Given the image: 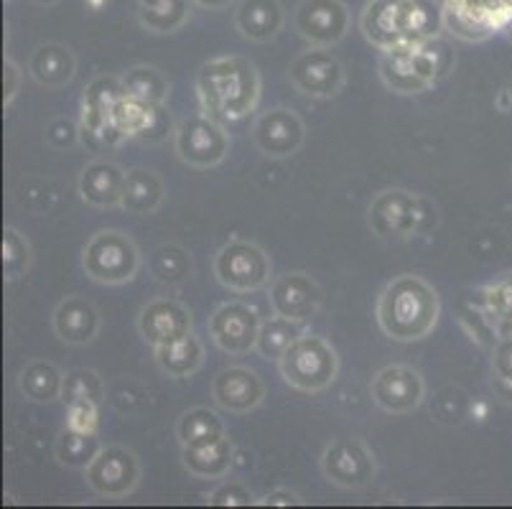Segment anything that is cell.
Returning <instances> with one entry per match:
<instances>
[{"mask_svg": "<svg viewBox=\"0 0 512 509\" xmlns=\"http://www.w3.org/2000/svg\"><path fill=\"white\" fill-rule=\"evenodd\" d=\"M181 464L197 479H222L235 464V443L227 436L197 448H181Z\"/></svg>", "mask_w": 512, "mask_h": 509, "instance_id": "d4e9b609", "label": "cell"}, {"mask_svg": "<svg viewBox=\"0 0 512 509\" xmlns=\"http://www.w3.org/2000/svg\"><path fill=\"white\" fill-rule=\"evenodd\" d=\"M123 168L113 161H92L87 163L79 176V196L97 209L120 207L125 189Z\"/></svg>", "mask_w": 512, "mask_h": 509, "instance_id": "44dd1931", "label": "cell"}, {"mask_svg": "<svg viewBox=\"0 0 512 509\" xmlns=\"http://www.w3.org/2000/svg\"><path fill=\"white\" fill-rule=\"evenodd\" d=\"M258 504H263V507H291V504H301V497L291 489H276V492L265 494Z\"/></svg>", "mask_w": 512, "mask_h": 509, "instance_id": "bcb514c9", "label": "cell"}, {"mask_svg": "<svg viewBox=\"0 0 512 509\" xmlns=\"http://www.w3.org/2000/svg\"><path fill=\"white\" fill-rule=\"evenodd\" d=\"M138 329L153 349L164 347L192 334V314L174 298H156L138 316Z\"/></svg>", "mask_w": 512, "mask_h": 509, "instance_id": "e0dca14e", "label": "cell"}, {"mask_svg": "<svg viewBox=\"0 0 512 509\" xmlns=\"http://www.w3.org/2000/svg\"><path fill=\"white\" fill-rule=\"evenodd\" d=\"M367 222L383 240H406L436 224V209L411 191L388 189L372 199Z\"/></svg>", "mask_w": 512, "mask_h": 509, "instance_id": "277c9868", "label": "cell"}, {"mask_svg": "<svg viewBox=\"0 0 512 509\" xmlns=\"http://www.w3.org/2000/svg\"><path fill=\"white\" fill-rule=\"evenodd\" d=\"M199 8H207V11H225L230 8L235 0H194Z\"/></svg>", "mask_w": 512, "mask_h": 509, "instance_id": "7dc6e473", "label": "cell"}, {"mask_svg": "<svg viewBox=\"0 0 512 509\" xmlns=\"http://www.w3.org/2000/svg\"><path fill=\"white\" fill-rule=\"evenodd\" d=\"M439 39L423 44H398L380 56V79L385 87L400 95H416L428 90L449 67V54Z\"/></svg>", "mask_w": 512, "mask_h": 509, "instance_id": "3957f363", "label": "cell"}, {"mask_svg": "<svg viewBox=\"0 0 512 509\" xmlns=\"http://www.w3.org/2000/svg\"><path fill=\"white\" fill-rule=\"evenodd\" d=\"M31 3H36V6L41 8H51V6H57L59 0H31Z\"/></svg>", "mask_w": 512, "mask_h": 509, "instance_id": "c3c4849f", "label": "cell"}, {"mask_svg": "<svg viewBox=\"0 0 512 509\" xmlns=\"http://www.w3.org/2000/svg\"><path fill=\"white\" fill-rule=\"evenodd\" d=\"M271 258L263 247L248 240H230L214 258V275L222 286L235 293H253L268 286Z\"/></svg>", "mask_w": 512, "mask_h": 509, "instance_id": "52a82bcc", "label": "cell"}, {"mask_svg": "<svg viewBox=\"0 0 512 509\" xmlns=\"http://www.w3.org/2000/svg\"><path fill=\"white\" fill-rule=\"evenodd\" d=\"M79 135L82 133H79L77 125L67 118H57L46 125V140H49L51 148H59V151H62V148L74 146Z\"/></svg>", "mask_w": 512, "mask_h": 509, "instance_id": "7bdbcfd3", "label": "cell"}, {"mask_svg": "<svg viewBox=\"0 0 512 509\" xmlns=\"http://www.w3.org/2000/svg\"><path fill=\"white\" fill-rule=\"evenodd\" d=\"M194 0H138V21L151 34H174L192 16Z\"/></svg>", "mask_w": 512, "mask_h": 509, "instance_id": "4dcf8cb0", "label": "cell"}, {"mask_svg": "<svg viewBox=\"0 0 512 509\" xmlns=\"http://www.w3.org/2000/svg\"><path fill=\"white\" fill-rule=\"evenodd\" d=\"M306 125L293 110L286 107H273L263 112L253 125V140L263 156L288 158L299 153L304 146Z\"/></svg>", "mask_w": 512, "mask_h": 509, "instance_id": "9a60e30c", "label": "cell"}, {"mask_svg": "<svg viewBox=\"0 0 512 509\" xmlns=\"http://www.w3.org/2000/svg\"><path fill=\"white\" fill-rule=\"evenodd\" d=\"M87 487L107 499L128 497L141 482V461L125 446H102L85 469Z\"/></svg>", "mask_w": 512, "mask_h": 509, "instance_id": "30bf717a", "label": "cell"}, {"mask_svg": "<svg viewBox=\"0 0 512 509\" xmlns=\"http://www.w3.org/2000/svg\"><path fill=\"white\" fill-rule=\"evenodd\" d=\"M296 31L311 46H334L347 36L349 11L344 0H301L296 8Z\"/></svg>", "mask_w": 512, "mask_h": 509, "instance_id": "5bb4252c", "label": "cell"}, {"mask_svg": "<svg viewBox=\"0 0 512 509\" xmlns=\"http://www.w3.org/2000/svg\"><path fill=\"white\" fill-rule=\"evenodd\" d=\"M100 451L102 443L97 433H82L74 428H64L54 443V456L59 464L69 469H87Z\"/></svg>", "mask_w": 512, "mask_h": 509, "instance_id": "e575fe53", "label": "cell"}, {"mask_svg": "<svg viewBox=\"0 0 512 509\" xmlns=\"http://www.w3.org/2000/svg\"><path fill=\"white\" fill-rule=\"evenodd\" d=\"M281 377L301 392H321L332 387L339 372L337 349L321 336L301 334L278 359Z\"/></svg>", "mask_w": 512, "mask_h": 509, "instance_id": "8992f818", "label": "cell"}, {"mask_svg": "<svg viewBox=\"0 0 512 509\" xmlns=\"http://www.w3.org/2000/svg\"><path fill=\"white\" fill-rule=\"evenodd\" d=\"M212 342L225 354H248L258 344L260 319L248 303H225L207 321Z\"/></svg>", "mask_w": 512, "mask_h": 509, "instance_id": "4fadbf2b", "label": "cell"}, {"mask_svg": "<svg viewBox=\"0 0 512 509\" xmlns=\"http://www.w3.org/2000/svg\"><path fill=\"white\" fill-rule=\"evenodd\" d=\"M446 11L477 26L484 36L512 28V0H446Z\"/></svg>", "mask_w": 512, "mask_h": 509, "instance_id": "4316f807", "label": "cell"}, {"mask_svg": "<svg viewBox=\"0 0 512 509\" xmlns=\"http://www.w3.org/2000/svg\"><path fill=\"white\" fill-rule=\"evenodd\" d=\"M123 90L125 95L138 97V100L151 102V105H164L166 97L171 95V82L156 67L141 64V67H133L125 72Z\"/></svg>", "mask_w": 512, "mask_h": 509, "instance_id": "8d00e7d4", "label": "cell"}, {"mask_svg": "<svg viewBox=\"0 0 512 509\" xmlns=\"http://www.w3.org/2000/svg\"><path fill=\"white\" fill-rule=\"evenodd\" d=\"M197 92L214 120H242L258 107L260 77L245 56H217L199 67Z\"/></svg>", "mask_w": 512, "mask_h": 509, "instance_id": "7a4b0ae2", "label": "cell"}, {"mask_svg": "<svg viewBox=\"0 0 512 509\" xmlns=\"http://www.w3.org/2000/svg\"><path fill=\"white\" fill-rule=\"evenodd\" d=\"M398 3L400 0H367L360 18V28L362 36L375 49L388 51L400 44V36L395 31V8H398Z\"/></svg>", "mask_w": 512, "mask_h": 509, "instance_id": "f546056e", "label": "cell"}, {"mask_svg": "<svg viewBox=\"0 0 512 509\" xmlns=\"http://www.w3.org/2000/svg\"><path fill=\"white\" fill-rule=\"evenodd\" d=\"M321 471L329 484L355 492L375 482L377 464L372 451L360 438H334L321 454Z\"/></svg>", "mask_w": 512, "mask_h": 509, "instance_id": "9c48e42d", "label": "cell"}, {"mask_svg": "<svg viewBox=\"0 0 512 509\" xmlns=\"http://www.w3.org/2000/svg\"><path fill=\"white\" fill-rule=\"evenodd\" d=\"M439 316V293L418 275H398L377 298V324L393 342H418L436 329Z\"/></svg>", "mask_w": 512, "mask_h": 509, "instance_id": "6da1fadb", "label": "cell"}, {"mask_svg": "<svg viewBox=\"0 0 512 509\" xmlns=\"http://www.w3.org/2000/svg\"><path fill=\"white\" fill-rule=\"evenodd\" d=\"M492 367H495L497 377L512 385V336L502 339L495 349V359H492Z\"/></svg>", "mask_w": 512, "mask_h": 509, "instance_id": "f6af8a7d", "label": "cell"}, {"mask_svg": "<svg viewBox=\"0 0 512 509\" xmlns=\"http://www.w3.org/2000/svg\"><path fill=\"white\" fill-rule=\"evenodd\" d=\"M31 268V245L29 240L16 230L6 227L3 230V275L6 280H18L29 273Z\"/></svg>", "mask_w": 512, "mask_h": 509, "instance_id": "f35d334b", "label": "cell"}, {"mask_svg": "<svg viewBox=\"0 0 512 509\" xmlns=\"http://www.w3.org/2000/svg\"><path fill=\"white\" fill-rule=\"evenodd\" d=\"M324 291L311 275L286 273L271 286V306L276 314L293 321H309L319 314Z\"/></svg>", "mask_w": 512, "mask_h": 509, "instance_id": "2e32d148", "label": "cell"}, {"mask_svg": "<svg viewBox=\"0 0 512 509\" xmlns=\"http://www.w3.org/2000/svg\"><path fill=\"white\" fill-rule=\"evenodd\" d=\"M62 403H95L102 408V403H105V385H102L100 375L95 370H87V367H79V370L64 375Z\"/></svg>", "mask_w": 512, "mask_h": 509, "instance_id": "74e56055", "label": "cell"}, {"mask_svg": "<svg viewBox=\"0 0 512 509\" xmlns=\"http://www.w3.org/2000/svg\"><path fill=\"white\" fill-rule=\"evenodd\" d=\"M51 326L64 344L82 347L100 334V311L85 296H67L51 316Z\"/></svg>", "mask_w": 512, "mask_h": 509, "instance_id": "ffe728a7", "label": "cell"}, {"mask_svg": "<svg viewBox=\"0 0 512 509\" xmlns=\"http://www.w3.org/2000/svg\"><path fill=\"white\" fill-rule=\"evenodd\" d=\"M123 95V79L97 77L85 90V97H82V128L100 135L105 130V125L113 123L110 115H113L115 102Z\"/></svg>", "mask_w": 512, "mask_h": 509, "instance_id": "484cf974", "label": "cell"}, {"mask_svg": "<svg viewBox=\"0 0 512 509\" xmlns=\"http://www.w3.org/2000/svg\"><path fill=\"white\" fill-rule=\"evenodd\" d=\"M166 199V186L164 181L153 174L151 168H130L125 174V189H123V202L120 207L128 214L136 217H146V214L158 212V207Z\"/></svg>", "mask_w": 512, "mask_h": 509, "instance_id": "cb8c5ba5", "label": "cell"}, {"mask_svg": "<svg viewBox=\"0 0 512 509\" xmlns=\"http://www.w3.org/2000/svg\"><path fill=\"white\" fill-rule=\"evenodd\" d=\"M64 375L57 370V364L44 362V359H34L21 370L18 377V390L26 395L31 403H54L62 398Z\"/></svg>", "mask_w": 512, "mask_h": 509, "instance_id": "1f68e13d", "label": "cell"}, {"mask_svg": "<svg viewBox=\"0 0 512 509\" xmlns=\"http://www.w3.org/2000/svg\"><path fill=\"white\" fill-rule=\"evenodd\" d=\"M29 74L46 90H62L77 74V56L69 46L49 41L34 49L29 59Z\"/></svg>", "mask_w": 512, "mask_h": 509, "instance_id": "7402d4cb", "label": "cell"}, {"mask_svg": "<svg viewBox=\"0 0 512 509\" xmlns=\"http://www.w3.org/2000/svg\"><path fill=\"white\" fill-rule=\"evenodd\" d=\"M444 28V6L439 0H400L395 8V31L400 44L434 41Z\"/></svg>", "mask_w": 512, "mask_h": 509, "instance_id": "d6986e66", "label": "cell"}, {"mask_svg": "<svg viewBox=\"0 0 512 509\" xmlns=\"http://www.w3.org/2000/svg\"><path fill=\"white\" fill-rule=\"evenodd\" d=\"M148 270L161 286H181L192 278V258L179 245H158L148 258Z\"/></svg>", "mask_w": 512, "mask_h": 509, "instance_id": "836d02e7", "label": "cell"}, {"mask_svg": "<svg viewBox=\"0 0 512 509\" xmlns=\"http://www.w3.org/2000/svg\"><path fill=\"white\" fill-rule=\"evenodd\" d=\"M484 306H487V311H490V316L497 324L512 326V273L495 280L484 291Z\"/></svg>", "mask_w": 512, "mask_h": 509, "instance_id": "ab89813d", "label": "cell"}, {"mask_svg": "<svg viewBox=\"0 0 512 509\" xmlns=\"http://www.w3.org/2000/svg\"><path fill=\"white\" fill-rule=\"evenodd\" d=\"M212 398L227 413L245 415L263 403L265 385L258 372L248 367H227L214 377Z\"/></svg>", "mask_w": 512, "mask_h": 509, "instance_id": "ac0fdd59", "label": "cell"}, {"mask_svg": "<svg viewBox=\"0 0 512 509\" xmlns=\"http://www.w3.org/2000/svg\"><path fill=\"white\" fill-rule=\"evenodd\" d=\"M156 364L161 367L164 375L174 377V380L192 377L204 364V347L199 342V336H194L192 331V334L179 339V342L156 347Z\"/></svg>", "mask_w": 512, "mask_h": 509, "instance_id": "f1b7e54d", "label": "cell"}, {"mask_svg": "<svg viewBox=\"0 0 512 509\" xmlns=\"http://www.w3.org/2000/svg\"><path fill=\"white\" fill-rule=\"evenodd\" d=\"M372 400L390 415L413 413L426 398V382L421 372L408 364H390L372 377Z\"/></svg>", "mask_w": 512, "mask_h": 509, "instance_id": "7c38bea8", "label": "cell"}, {"mask_svg": "<svg viewBox=\"0 0 512 509\" xmlns=\"http://www.w3.org/2000/svg\"><path fill=\"white\" fill-rule=\"evenodd\" d=\"M176 436H179L181 448H197L227 436L225 420L209 408L186 410L176 423Z\"/></svg>", "mask_w": 512, "mask_h": 509, "instance_id": "d6a6232c", "label": "cell"}, {"mask_svg": "<svg viewBox=\"0 0 512 509\" xmlns=\"http://www.w3.org/2000/svg\"><path fill=\"white\" fill-rule=\"evenodd\" d=\"M21 79L23 72L18 69V64L13 59H6L3 62V107H8L16 100L18 90H21Z\"/></svg>", "mask_w": 512, "mask_h": 509, "instance_id": "ee69618b", "label": "cell"}, {"mask_svg": "<svg viewBox=\"0 0 512 509\" xmlns=\"http://www.w3.org/2000/svg\"><path fill=\"white\" fill-rule=\"evenodd\" d=\"M176 156L192 168L220 166L230 153V135L212 115H189L176 125Z\"/></svg>", "mask_w": 512, "mask_h": 509, "instance_id": "ba28073f", "label": "cell"}, {"mask_svg": "<svg viewBox=\"0 0 512 509\" xmlns=\"http://www.w3.org/2000/svg\"><path fill=\"white\" fill-rule=\"evenodd\" d=\"M207 502L214 504V507H248V504L255 502V497L248 484L225 482L214 492H209Z\"/></svg>", "mask_w": 512, "mask_h": 509, "instance_id": "60d3db41", "label": "cell"}, {"mask_svg": "<svg viewBox=\"0 0 512 509\" xmlns=\"http://www.w3.org/2000/svg\"><path fill=\"white\" fill-rule=\"evenodd\" d=\"M161 118H164V105H151L130 95L120 97L110 115L113 125L125 138H151Z\"/></svg>", "mask_w": 512, "mask_h": 509, "instance_id": "83f0119b", "label": "cell"}, {"mask_svg": "<svg viewBox=\"0 0 512 509\" xmlns=\"http://www.w3.org/2000/svg\"><path fill=\"white\" fill-rule=\"evenodd\" d=\"M288 77L301 95L309 97H334L342 92L344 82H347L342 62L327 46H314L296 56V62L288 69Z\"/></svg>", "mask_w": 512, "mask_h": 509, "instance_id": "8fae6325", "label": "cell"}, {"mask_svg": "<svg viewBox=\"0 0 512 509\" xmlns=\"http://www.w3.org/2000/svg\"><path fill=\"white\" fill-rule=\"evenodd\" d=\"M299 336H301L299 321L286 319V316L276 314L273 319H268L260 324L258 344H255V349H258V354L263 359H276L278 362V359L286 354V349L291 347V344L296 342Z\"/></svg>", "mask_w": 512, "mask_h": 509, "instance_id": "d590c367", "label": "cell"}, {"mask_svg": "<svg viewBox=\"0 0 512 509\" xmlns=\"http://www.w3.org/2000/svg\"><path fill=\"white\" fill-rule=\"evenodd\" d=\"M286 13L278 0H240L235 8V26L242 39L265 44L281 34Z\"/></svg>", "mask_w": 512, "mask_h": 509, "instance_id": "603a6c76", "label": "cell"}, {"mask_svg": "<svg viewBox=\"0 0 512 509\" xmlns=\"http://www.w3.org/2000/svg\"><path fill=\"white\" fill-rule=\"evenodd\" d=\"M100 426V405L95 403H74L67 405V428L82 433H97Z\"/></svg>", "mask_w": 512, "mask_h": 509, "instance_id": "b9f144b4", "label": "cell"}, {"mask_svg": "<svg viewBox=\"0 0 512 509\" xmlns=\"http://www.w3.org/2000/svg\"><path fill=\"white\" fill-rule=\"evenodd\" d=\"M82 270L100 286H123L141 270V250L120 230H100L82 250Z\"/></svg>", "mask_w": 512, "mask_h": 509, "instance_id": "5b68a950", "label": "cell"}]
</instances>
